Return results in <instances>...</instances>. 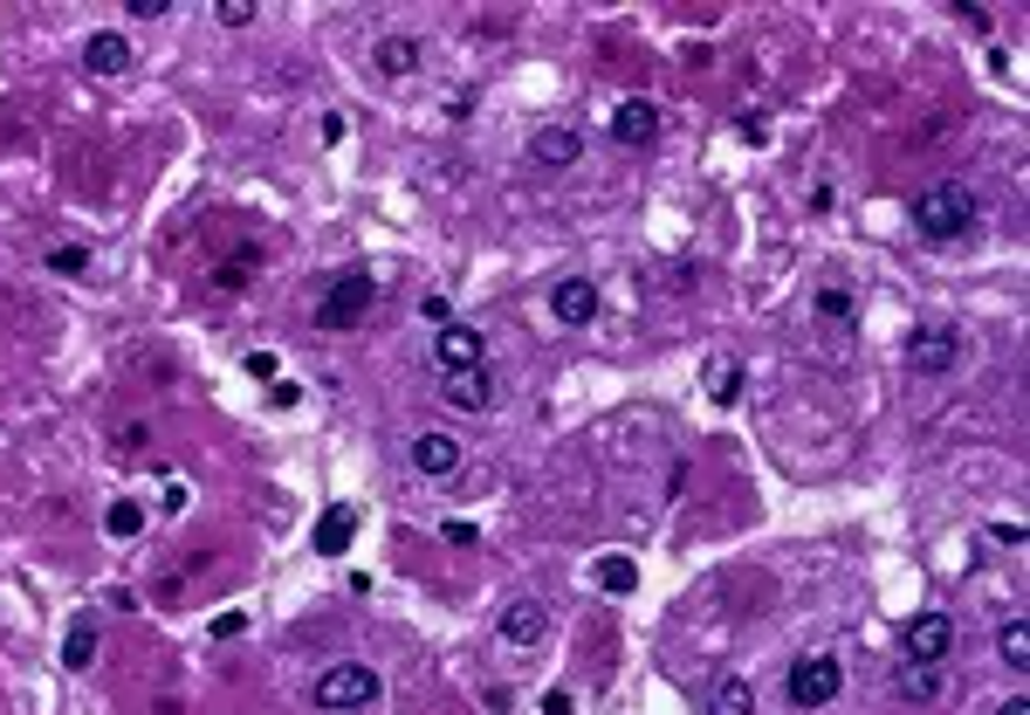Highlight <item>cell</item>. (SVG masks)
Wrapping results in <instances>:
<instances>
[{"label": "cell", "instance_id": "27", "mask_svg": "<svg viewBox=\"0 0 1030 715\" xmlns=\"http://www.w3.org/2000/svg\"><path fill=\"white\" fill-rule=\"evenodd\" d=\"M420 317L440 330V324H454V303H447V296H426V303H420Z\"/></svg>", "mask_w": 1030, "mask_h": 715}, {"label": "cell", "instance_id": "8", "mask_svg": "<svg viewBox=\"0 0 1030 715\" xmlns=\"http://www.w3.org/2000/svg\"><path fill=\"white\" fill-rule=\"evenodd\" d=\"M584 159V138L571 132V124H543V132H529V166H543V172H571Z\"/></svg>", "mask_w": 1030, "mask_h": 715}, {"label": "cell", "instance_id": "10", "mask_svg": "<svg viewBox=\"0 0 1030 715\" xmlns=\"http://www.w3.org/2000/svg\"><path fill=\"white\" fill-rule=\"evenodd\" d=\"M611 138L632 145V151L653 145V138H660V104H646V97H626V104L611 111Z\"/></svg>", "mask_w": 1030, "mask_h": 715}, {"label": "cell", "instance_id": "2", "mask_svg": "<svg viewBox=\"0 0 1030 715\" xmlns=\"http://www.w3.org/2000/svg\"><path fill=\"white\" fill-rule=\"evenodd\" d=\"M371 303H378V275H371V269H344L337 283H330L317 324H323V330H357V324L371 317Z\"/></svg>", "mask_w": 1030, "mask_h": 715}, {"label": "cell", "instance_id": "14", "mask_svg": "<svg viewBox=\"0 0 1030 715\" xmlns=\"http://www.w3.org/2000/svg\"><path fill=\"white\" fill-rule=\"evenodd\" d=\"M83 63H90L96 76H124V69H131V42L111 35V29H96V35L83 42Z\"/></svg>", "mask_w": 1030, "mask_h": 715}, {"label": "cell", "instance_id": "11", "mask_svg": "<svg viewBox=\"0 0 1030 715\" xmlns=\"http://www.w3.org/2000/svg\"><path fill=\"white\" fill-rule=\"evenodd\" d=\"M550 310H557V324H591L598 317V283L591 275H563L550 290Z\"/></svg>", "mask_w": 1030, "mask_h": 715}, {"label": "cell", "instance_id": "30", "mask_svg": "<svg viewBox=\"0 0 1030 715\" xmlns=\"http://www.w3.org/2000/svg\"><path fill=\"white\" fill-rule=\"evenodd\" d=\"M996 715H1030V702H1023V695H1010V702H1003Z\"/></svg>", "mask_w": 1030, "mask_h": 715}, {"label": "cell", "instance_id": "28", "mask_svg": "<svg viewBox=\"0 0 1030 715\" xmlns=\"http://www.w3.org/2000/svg\"><path fill=\"white\" fill-rule=\"evenodd\" d=\"M241 626H248V620H241V612H220V620H214V640H234V633H241Z\"/></svg>", "mask_w": 1030, "mask_h": 715}, {"label": "cell", "instance_id": "15", "mask_svg": "<svg viewBox=\"0 0 1030 715\" xmlns=\"http://www.w3.org/2000/svg\"><path fill=\"white\" fill-rule=\"evenodd\" d=\"M351 536H357V509H351V502H330L323 523H317V551H323V557H344Z\"/></svg>", "mask_w": 1030, "mask_h": 715}, {"label": "cell", "instance_id": "26", "mask_svg": "<svg viewBox=\"0 0 1030 715\" xmlns=\"http://www.w3.org/2000/svg\"><path fill=\"white\" fill-rule=\"evenodd\" d=\"M214 14L227 21V29H248V21H254V0H220V8H214Z\"/></svg>", "mask_w": 1030, "mask_h": 715}, {"label": "cell", "instance_id": "3", "mask_svg": "<svg viewBox=\"0 0 1030 715\" xmlns=\"http://www.w3.org/2000/svg\"><path fill=\"white\" fill-rule=\"evenodd\" d=\"M378 688H385L378 668H365V660H337V668L317 674V708H371Z\"/></svg>", "mask_w": 1030, "mask_h": 715}, {"label": "cell", "instance_id": "5", "mask_svg": "<svg viewBox=\"0 0 1030 715\" xmlns=\"http://www.w3.org/2000/svg\"><path fill=\"white\" fill-rule=\"evenodd\" d=\"M955 358H962V330H955V324H920L914 338H907V372H914V378L955 372Z\"/></svg>", "mask_w": 1030, "mask_h": 715}, {"label": "cell", "instance_id": "21", "mask_svg": "<svg viewBox=\"0 0 1030 715\" xmlns=\"http://www.w3.org/2000/svg\"><path fill=\"white\" fill-rule=\"evenodd\" d=\"M598 592H611V599L639 592V565L632 557H598Z\"/></svg>", "mask_w": 1030, "mask_h": 715}, {"label": "cell", "instance_id": "7", "mask_svg": "<svg viewBox=\"0 0 1030 715\" xmlns=\"http://www.w3.org/2000/svg\"><path fill=\"white\" fill-rule=\"evenodd\" d=\"M481 358H488V344H481L474 324H460V317L440 324V338H433V365H440V378H447V372H474Z\"/></svg>", "mask_w": 1030, "mask_h": 715}, {"label": "cell", "instance_id": "6", "mask_svg": "<svg viewBox=\"0 0 1030 715\" xmlns=\"http://www.w3.org/2000/svg\"><path fill=\"white\" fill-rule=\"evenodd\" d=\"M948 654H955V620H948V612H914L907 620V660L941 668Z\"/></svg>", "mask_w": 1030, "mask_h": 715}, {"label": "cell", "instance_id": "9", "mask_svg": "<svg viewBox=\"0 0 1030 715\" xmlns=\"http://www.w3.org/2000/svg\"><path fill=\"white\" fill-rule=\"evenodd\" d=\"M495 633H502L508 647H536V640L550 633V605H543V599H508L502 620H495Z\"/></svg>", "mask_w": 1030, "mask_h": 715}, {"label": "cell", "instance_id": "22", "mask_svg": "<svg viewBox=\"0 0 1030 715\" xmlns=\"http://www.w3.org/2000/svg\"><path fill=\"white\" fill-rule=\"evenodd\" d=\"M996 654L1010 660V668H1030V626L1017 620V612H1010V620L996 626Z\"/></svg>", "mask_w": 1030, "mask_h": 715}, {"label": "cell", "instance_id": "23", "mask_svg": "<svg viewBox=\"0 0 1030 715\" xmlns=\"http://www.w3.org/2000/svg\"><path fill=\"white\" fill-rule=\"evenodd\" d=\"M735 386H742V365H735V358H714V365H708V393H714V406H729V399H742Z\"/></svg>", "mask_w": 1030, "mask_h": 715}, {"label": "cell", "instance_id": "16", "mask_svg": "<svg viewBox=\"0 0 1030 715\" xmlns=\"http://www.w3.org/2000/svg\"><path fill=\"white\" fill-rule=\"evenodd\" d=\"M811 317H817L824 330H852V317H859V303H852V290H845V283H824V290L811 296Z\"/></svg>", "mask_w": 1030, "mask_h": 715}, {"label": "cell", "instance_id": "19", "mask_svg": "<svg viewBox=\"0 0 1030 715\" xmlns=\"http://www.w3.org/2000/svg\"><path fill=\"white\" fill-rule=\"evenodd\" d=\"M941 688H948V681H941V668H920V660H907V668L893 674V695H900V702H935Z\"/></svg>", "mask_w": 1030, "mask_h": 715}, {"label": "cell", "instance_id": "29", "mask_svg": "<svg viewBox=\"0 0 1030 715\" xmlns=\"http://www.w3.org/2000/svg\"><path fill=\"white\" fill-rule=\"evenodd\" d=\"M543 715H571V695H543Z\"/></svg>", "mask_w": 1030, "mask_h": 715}, {"label": "cell", "instance_id": "20", "mask_svg": "<svg viewBox=\"0 0 1030 715\" xmlns=\"http://www.w3.org/2000/svg\"><path fill=\"white\" fill-rule=\"evenodd\" d=\"M96 640H103V633H96V612H83V620L69 626V640H62V668H76V674H83L90 660H96Z\"/></svg>", "mask_w": 1030, "mask_h": 715}, {"label": "cell", "instance_id": "18", "mask_svg": "<svg viewBox=\"0 0 1030 715\" xmlns=\"http://www.w3.org/2000/svg\"><path fill=\"white\" fill-rule=\"evenodd\" d=\"M708 715H756V688L742 681V674H721L708 688Z\"/></svg>", "mask_w": 1030, "mask_h": 715}, {"label": "cell", "instance_id": "12", "mask_svg": "<svg viewBox=\"0 0 1030 715\" xmlns=\"http://www.w3.org/2000/svg\"><path fill=\"white\" fill-rule=\"evenodd\" d=\"M420 63H426V42L420 35H378L371 42V69L378 76H412Z\"/></svg>", "mask_w": 1030, "mask_h": 715}, {"label": "cell", "instance_id": "13", "mask_svg": "<svg viewBox=\"0 0 1030 715\" xmlns=\"http://www.w3.org/2000/svg\"><path fill=\"white\" fill-rule=\"evenodd\" d=\"M412 468H420V475H433V481H440V475H454V468H460V441H454V433H440V427H433V433H420V441H412Z\"/></svg>", "mask_w": 1030, "mask_h": 715}, {"label": "cell", "instance_id": "4", "mask_svg": "<svg viewBox=\"0 0 1030 715\" xmlns=\"http://www.w3.org/2000/svg\"><path fill=\"white\" fill-rule=\"evenodd\" d=\"M838 688H845V668H838V660H832V654H804V660L790 668L783 695H790L797 708H832Z\"/></svg>", "mask_w": 1030, "mask_h": 715}, {"label": "cell", "instance_id": "17", "mask_svg": "<svg viewBox=\"0 0 1030 715\" xmlns=\"http://www.w3.org/2000/svg\"><path fill=\"white\" fill-rule=\"evenodd\" d=\"M488 399H495V378H488L481 365H474V372H447V406H460V413H481Z\"/></svg>", "mask_w": 1030, "mask_h": 715}, {"label": "cell", "instance_id": "24", "mask_svg": "<svg viewBox=\"0 0 1030 715\" xmlns=\"http://www.w3.org/2000/svg\"><path fill=\"white\" fill-rule=\"evenodd\" d=\"M103 530H111V536H138L145 530V509L138 502H111V509H103Z\"/></svg>", "mask_w": 1030, "mask_h": 715}, {"label": "cell", "instance_id": "1", "mask_svg": "<svg viewBox=\"0 0 1030 715\" xmlns=\"http://www.w3.org/2000/svg\"><path fill=\"white\" fill-rule=\"evenodd\" d=\"M914 227L927 241H962L969 227H983V200H975V186H962V179H941V186H927L914 200Z\"/></svg>", "mask_w": 1030, "mask_h": 715}, {"label": "cell", "instance_id": "25", "mask_svg": "<svg viewBox=\"0 0 1030 715\" xmlns=\"http://www.w3.org/2000/svg\"><path fill=\"white\" fill-rule=\"evenodd\" d=\"M48 269H56V275H83V269H90V248H76V241L48 248Z\"/></svg>", "mask_w": 1030, "mask_h": 715}]
</instances>
